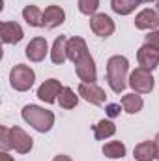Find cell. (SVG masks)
<instances>
[{
    "label": "cell",
    "mask_w": 159,
    "mask_h": 161,
    "mask_svg": "<svg viewBox=\"0 0 159 161\" xmlns=\"http://www.w3.org/2000/svg\"><path fill=\"white\" fill-rule=\"evenodd\" d=\"M127 69H129V62L125 56H111L109 62H107V80L112 88V92H123L125 88V80H127Z\"/></svg>",
    "instance_id": "cell-1"
},
{
    "label": "cell",
    "mask_w": 159,
    "mask_h": 161,
    "mask_svg": "<svg viewBox=\"0 0 159 161\" xmlns=\"http://www.w3.org/2000/svg\"><path fill=\"white\" fill-rule=\"evenodd\" d=\"M23 118L40 133L49 131L54 124V114L51 111H45V109L38 107V105H26L23 109Z\"/></svg>",
    "instance_id": "cell-2"
},
{
    "label": "cell",
    "mask_w": 159,
    "mask_h": 161,
    "mask_svg": "<svg viewBox=\"0 0 159 161\" xmlns=\"http://www.w3.org/2000/svg\"><path fill=\"white\" fill-rule=\"evenodd\" d=\"M34 79H36V73L32 68L28 66H23V64H17L11 73H9V80H11V86L19 92H26L30 90V86L34 84Z\"/></svg>",
    "instance_id": "cell-3"
},
{
    "label": "cell",
    "mask_w": 159,
    "mask_h": 161,
    "mask_svg": "<svg viewBox=\"0 0 159 161\" xmlns=\"http://www.w3.org/2000/svg\"><path fill=\"white\" fill-rule=\"evenodd\" d=\"M129 86L137 92V94H148L154 90V77L148 69L144 68H137L131 75H129Z\"/></svg>",
    "instance_id": "cell-4"
},
{
    "label": "cell",
    "mask_w": 159,
    "mask_h": 161,
    "mask_svg": "<svg viewBox=\"0 0 159 161\" xmlns=\"http://www.w3.org/2000/svg\"><path fill=\"white\" fill-rule=\"evenodd\" d=\"M90 28H92V32H94L96 36H99V38H109V36H112V32H114V23H112V19H111L109 15L97 13V15H94V17L90 19Z\"/></svg>",
    "instance_id": "cell-5"
},
{
    "label": "cell",
    "mask_w": 159,
    "mask_h": 161,
    "mask_svg": "<svg viewBox=\"0 0 159 161\" xmlns=\"http://www.w3.org/2000/svg\"><path fill=\"white\" fill-rule=\"evenodd\" d=\"M79 96H82L92 105H103L105 99H107L103 88L97 86L96 82H80L79 84Z\"/></svg>",
    "instance_id": "cell-6"
},
{
    "label": "cell",
    "mask_w": 159,
    "mask_h": 161,
    "mask_svg": "<svg viewBox=\"0 0 159 161\" xmlns=\"http://www.w3.org/2000/svg\"><path fill=\"white\" fill-rule=\"evenodd\" d=\"M9 144L19 154H28L32 150V137H28L21 127L15 125V127L9 129Z\"/></svg>",
    "instance_id": "cell-7"
},
{
    "label": "cell",
    "mask_w": 159,
    "mask_h": 161,
    "mask_svg": "<svg viewBox=\"0 0 159 161\" xmlns=\"http://www.w3.org/2000/svg\"><path fill=\"white\" fill-rule=\"evenodd\" d=\"M62 90H64V86L60 84V80L49 79L38 88V97L45 103H54V101H58V96Z\"/></svg>",
    "instance_id": "cell-8"
},
{
    "label": "cell",
    "mask_w": 159,
    "mask_h": 161,
    "mask_svg": "<svg viewBox=\"0 0 159 161\" xmlns=\"http://www.w3.org/2000/svg\"><path fill=\"white\" fill-rule=\"evenodd\" d=\"M137 58H139L140 68H144V69H148V71L156 69V68L159 66V51L157 49H154L152 45H148V43L142 45V47L139 49Z\"/></svg>",
    "instance_id": "cell-9"
},
{
    "label": "cell",
    "mask_w": 159,
    "mask_h": 161,
    "mask_svg": "<svg viewBox=\"0 0 159 161\" xmlns=\"http://www.w3.org/2000/svg\"><path fill=\"white\" fill-rule=\"evenodd\" d=\"M75 69H77V75L82 82H96L97 77V71H96V64H94V58L88 54L84 56L80 62L75 64Z\"/></svg>",
    "instance_id": "cell-10"
},
{
    "label": "cell",
    "mask_w": 159,
    "mask_h": 161,
    "mask_svg": "<svg viewBox=\"0 0 159 161\" xmlns=\"http://www.w3.org/2000/svg\"><path fill=\"white\" fill-rule=\"evenodd\" d=\"M90 53H88V47H86V41L82 40V38H71V40H68V58L73 62V64H77L80 62L84 56H88Z\"/></svg>",
    "instance_id": "cell-11"
},
{
    "label": "cell",
    "mask_w": 159,
    "mask_h": 161,
    "mask_svg": "<svg viewBox=\"0 0 159 161\" xmlns=\"http://www.w3.org/2000/svg\"><path fill=\"white\" fill-rule=\"evenodd\" d=\"M0 36H2V41H4V43L15 45V43H19V41L23 40L25 34H23V28H21L17 23L6 21V23L0 25Z\"/></svg>",
    "instance_id": "cell-12"
},
{
    "label": "cell",
    "mask_w": 159,
    "mask_h": 161,
    "mask_svg": "<svg viewBox=\"0 0 159 161\" xmlns=\"http://www.w3.org/2000/svg\"><path fill=\"white\" fill-rule=\"evenodd\" d=\"M47 51H49L47 40H45V38H41V36H40V38L30 40V43L26 45V56H28L32 62H41V60L45 58Z\"/></svg>",
    "instance_id": "cell-13"
},
{
    "label": "cell",
    "mask_w": 159,
    "mask_h": 161,
    "mask_svg": "<svg viewBox=\"0 0 159 161\" xmlns=\"http://www.w3.org/2000/svg\"><path fill=\"white\" fill-rule=\"evenodd\" d=\"M135 26L140 30H156L159 26V13L154 9H142L135 19Z\"/></svg>",
    "instance_id": "cell-14"
},
{
    "label": "cell",
    "mask_w": 159,
    "mask_h": 161,
    "mask_svg": "<svg viewBox=\"0 0 159 161\" xmlns=\"http://www.w3.org/2000/svg\"><path fill=\"white\" fill-rule=\"evenodd\" d=\"M64 19H66V13L60 6H49L43 11V26L45 28H56L64 23Z\"/></svg>",
    "instance_id": "cell-15"
},
{
    "label": "cell",
    "mask_w": 159,
    "mask_h": 161,
    "mask_svg": "<svg viewBox=\"0 0 159 161\" xmlns=\"http://www.w3.org/2000/svg\"><path fill=\"white\" fill-rule=\"evenodd\" d=\"M51 60L54 64H64L68 60V40H66V36H60L54 40V45L51 49Z\"/></svg>",
    "instance_id": "cell-16"
},
{
    "label": "cell",
    "mask_w": 159,
    "mask_h": 161,
    "mask_svg": "<svg viewBox=\"0 0 159 161\" xmlns=\"http://www.w3.org/2000/svg\"><path fill=\"white\" fill-rule=\"evenodd\" d=\"M133 156H135L137 161H152L156 156H157V154H156V142L144 141V142L137 144L135 150H133Z\"/></svg>",
    "instance_id": "cell-17"
},
{
    "label": "cell",
    "mask_w": 159,
    "mask_h": 161,
    "mask_svg": "<svg viewBox=\"0 0 159 161\" xmlns=\"http://www.w3.org/2000/svg\"><path fill=\"white\" fill-rule=\"evenodd\" d=\"M142 105H144L142 97H140L139 94H135V92H133V94H125V96L122 97V109H123L125 113H129V114L140 113Z\"/></svg>",
    "instance_id": "cell-18"
},
{
    "label": "cell",
    "mask_w": 159,
    "mask_h": 161,
    "mask_svg": "<svg viewBox=\"0 0 159 161\" xmlns=\"http://www.w3.org/2000/svg\"><path fill=\"white\" fill-rule=\"evenodd\" d=\"M116 133V125L111 120H101L97 122V125L94 127V135L97 141H103V139H109Z\"/></svg>",
    "instance_id": "cell-19"
},
{
    "label": "cell",
    "mask_w": 159,
    "mask_h": 161,
    "mask_svg": "<svg viewBox=\"0 0 159 161\" xmlns=\"http://www.w3.org/2000/svg\"><path fill=\"white\" fill-rule=\"evenodd\" d=\"M23 17L30 26H43V13L38 9V6H26L23 9Z\"/></svg>",
    "instance_id": "cell-20"
},
{
    "label": "cell",
    "mask_w": 159,
    "mask_h": 161,
    "mask_svg": "<svg viewBox=\"0 0 159 161\" xmlns=\"http://www.w3.org/2000/svg\"><path fill=\"white\" fill-rule=\"evenodd\" d=\"M139 4H140V0H111V8L118 15H129Z\"/></svg>",
    "instance_id": "cell-21"
},
{
    "label": "cell",
    "mask_w": 159,
    "mask_h": 161,
    "mask_svg": "<svg viewBox=\"0 0 159 161\" xmlns=\"http://www.w3.org/2000/svg\"><path fill=\"white\" fill-rule=\"evenodd\" d=\"M103 154L111 159H118V158H123L125 156V144L120 142V141H111L103 146Z\"/></svg>",
    "instance_id": "cell-22"
},
{
    "label": "cell",
    "mask_w": 159,
    "mask_h": 161,
    "mask_svg": "<svg viewBox=\"0 0 159 161\" xmlns=\"http://www.w3.org/2000/svg\"><path fill=\"white\" fill-rule=\"evenodd\" d=\"M58 103H60V107H64V109H75L77 103H79V96H75V92L66 86V88L60 92V96H58Z\"/></svg>",
    "instance_id": "cell-23"
},
{
    "label": "cell",
    "mask_w": 159,
    "mask_h": 161,
    "mask_svg": "<svg viewBox=\"0 0 159 161\" xmlns=\"http://www.w3.org/2000/svg\"><path fill=\"white\" fill-rule=\"evenodd\" d=\"M99 6V0H79V11L84 15H94Z\"/></svg>",
    "instance_id": "cell-24"
},
{
    "label": "cell",
    "mask_w": 159,
    "mask_h": 161,
    "mask_svg": "<svg viewBox=\"0 0 159 161\" xmlns=\"http://www.w3.org/2000/svg\"><path fill=\"white\" fill-rule=\"evenodd\" d=\"M146 43H148V45H152L154 49H157V51H159V30L152 32V34H148V36H146Z\"/></svg>",
    "instance_id": "cell-25"
},
{
    "label": "cell",
    "mask_w": 159,
    "mask_h": 161,
    "mask_svg": "<svg viewBox=\"0 0 159 161\" xmlns=\"http://www.w3.org/2000/svg\"><path fill=\"white\" fill-rule=\"evenodd\" d=\"M0 131H2V150L6 152V150L11 148V144H9V129L8 127H2Z\"/></svg>",
    "instance_id": "cell-26"
},
{
    "label": "cell",
    "mask_w": 159,
    "mask_h": 161,
    "mask_svg": "<svg viewBox=\"0 0 159 161\" xmlns=\"http://www.w3.org/2000/svg\"><path fill=\"white\" fill-rule=\"evenodd\" d=\"M120 111H122V107H120L118 103H111V105H107V114L111 116V118H116L120 114Z\"/></svg>",
    "instance_id": "cell-27"
},
{
    "label": "cell",
    "mask_w": 159,
    "mask_h": 161,
    "mask_svg": "<svg viewBox=\"0 0 159 161\" xmlns=\"http://www.w3.org/2000/svg\"><path fill=\"white\" fill-rule=\"evenodd\" d=\"M52 161H71V158H69V156H64V154H60V156H56Z\"/></svg>",
    "instance_id": "cell-28"
},
{
    "label": "cell",
    "mask_w": 159,
    "mask_h": 161,
    "mask_svg": "<svg viewBox=\"0 0 159 161\" xmlns=\"http://www.w3.org/2000/svg\"><path fill=\"white\" fill-rule=\"evenodd\" d=\"M0 161H13V159H11L6 152H2V154H0Z\"/></svg>",
    "instance_id": "cell-29"
},
{
    "label": "cell",
    "mask_w": 159,
    "mask_h": 161,
    "mask_svg": "<svg viewBox=\"0 0 159 161\" xmlns=\"http://www.w3.org/2000/svg\"><path fill=\"white\" fill-rule=\"evenodd\" d=\"M154 142H156V154H157L156 158L159 159V133H157V137H156V141H154Z\"/></svg>",
    "instance_id": "cell-30"
},
{
    "label": "cell",
    "mask_w": 159,
    "mask_h": 161,
    "mask_svg": "<svg viewBox=\"0 0 159 161\" xmlns=\"http://www.w3.org/2000/svg\"><path fill=\"white\" fill-rule=\"evenodd\" d=\"M140 2H152V0H140Z\"/></svg>",
    "instance_id": "cell-31"
},
{
    "label": "cell",
    "mask_w": 159,
    "mask_h": 161,
    "mask_svg": "<svg viewBox=\"0 0 159 161\" xmlns=\"http://www.w3.org/2000/svg\"><path fill=\"white\" fill-rule=\"evenodd\" d=\"M157 13H159V0H157Z\"/></svg>",
    "instance_id": "cell-32"
}]
</instances>
